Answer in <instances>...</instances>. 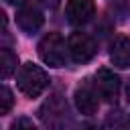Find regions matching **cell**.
I'll return each mask as SVG.
<instances>
[{"instance_id": "e0dca14e", "label": "cell", "mask_w": 130, "mask_h": 130, "mask_svg": "<svg viewBox=\"0 0 130 130\" xmlns=\"http://www.w3.org/2000/svg\"><path fill=\"white\" fill-rule=\"evenodd\" d=\"M83 130H104V128H102V126H98V124H87Z\"/></svg>"}, {"instance_id": "277c9868", "label": "cell", "mask_w": 130, "mask_h": 130, "mask_svg": "<svg viewBox=\"0 0 130 130\" xmlns=\"http://www.w3.org/2000/svg\"><path fill=\"white\" fill-rule=\"evenodd\" d=\"M67 53L75 63H87L98 53V43L87 32H73L67 39Z\"/></svg>"}, {"instance_id": "5b68a950", "label": "cell", "mask_w": 130, "mask_h": 130, "mask_svg": "<svg viewBox=\"0 0 130 130\" xmlns=\"http://www.w3.org/2000/svg\"><path fill=\"white\" fill-rule=\"evenodd\" d=\"M93 89L106 104H116L120 95V77L110 69H100L93 77Z\"/></svg>"}, {"instance_id": "7a4b0ae2", "label": "cell", "mask_w": 130, "mask_h": 130, "mask_svg": "<svg viewBox=\"0 0 130 130\" xmlns=\"http://www.w3.org/2000/svg\"><path fill=\"white\" fill-rule=\"evenodd\" d=\"M16 85L26 98H39L49 85V75L43 67L35 63H24L16 73Z\"/></svg>"}, {"instance_id": "ac0fdd59", "label": "cell", "mask_w": 130, "mask_h": 130, "mask_svg": "<svg viewBox=\"0 0 130 130\" xmlns=\"http://www.w3.org/2000/svg\"><path fill=\"white\" fill-rule=\"evenodd\" d=\"M126 95H128V102H130V81H128V89H126Z\"/></svg>"}, {"instance_id": "6da1fadb", "label": "cell", "mask_w": 130, "mask_h": 130, "mask_svg": "<svg viewBox=\"0 0 130 130\" xmlns=\"http://www.w3.org/2000/svg\"><path fill=\"white\" fill-rule=\"evenodd\" d=\"M39 118L49 130H69L73 118L69 114V106L61 95H51L39 110Z\"/></svg>"}, {"instance_id": "8fae6325", "label": "cell", "mask_w": 130, "mask_h": 130, "mask_svg": "<svg viewBox=\"0 0 130 130\" xmlns=\"http://www.w3.org/2000/svg\"><path fill=\"white\" fill-rule=\"evenodd\" d=\"M106 122H108V126H110L112 130H126V128H128V118H126V114H124L122 110H118V108L108 112Z\"/></svg>"}, {"instance_id": "9c48e42d", "label": "cell", "mask_w": 130, "mask_h": 130, "mask_svg": "<svg viewBox=\"0 0 130 130\" xmlns=\"http://www.w3.org/2000/svg\"><path fill=\"white\" fill-rule=\"evenodd\" d=\"M110 61L120 69L130 67V37L118 35L114 39V43L110 47Z\"/></svg>"}, {"instance_id": "4fadbf2b", "label": "cell", "mask_w": 130, "mask_h": 130, "mask_svg": "<svg viewBox=\"0 0 130 130\" xmlns=\"http://www.w3.org/2000/svg\"><path fill=\"white\" fill-rule=\"evenodd\" d=\"M10 130H37V126H35V122H32L30 118L20 116V118H16V120L10 124Z\"/></svg>"}, {"instance_id": "7c38bea8", "label": "cell", "mask_w": 130, "mask_h": 130, "mask_svg": "<svg viewBox=\"0 0 130 130\" xmlns=\"http://www.w3.org/2000/svg\"><path fill=\"white\" fill-rule=\"evenodd\" d=\"M12 108H14V93H12V89L6 87V85H0V116L8 114Z\"/></svg>"}, {"instance_id": "8992f818", "label": "cell", "mask_w": 130, "mask_h": 130, "mask_svg": "<svg viewBox=\"0 0 130 130\" xmlns=\"http://www.w3.org/2000/svg\"><path fill=\"white\" fill-rule=\"evenodd\" d=\"M67 22L73 26H83L95 16V4L93 0H69L65 6Z\"/></svg>"}, {"instance_id": "ba28073f", "label": "cell", "mask_w": 130, "mask_h": 130, "mask_svg": "<svg viewBox=\"0 0 130 130\" xmlns=\"http://www.w3.org/2000/svg\"><path fill=\"white\" fill-rule=\"evenodd\" d=\"M43 22H45V16L37 6H22L16 12V24L20 26V30H24L28 35L37 32L43 26Z\"/></svg>"}, {"instance_id": "52a82bcc", "label": "cell", "mask_w": 130, "mask_h": 130, "mask_svg": "<svg viewBox=\"0 0 130 130\" xmlns=\"http://www.w3.org/2000/svg\"><path fill=\"white\" fill-rule=\"evenodd\" d=\"M73 100H75V108H77L81 114L93 116V114L98 112L100 102H98V93H95V89H93V83H91L89 79H85L83 83H79V85L75 87Z\"/></svg>"}, {"instance_id": "3957f363", "label": "cell", "mask_w": 130, "mask_h": 130, "mask_svg": "<svg viewBox=\"0 0 130 130\" xmlns=\"http://www.w3.org/2000/svg\"><path fill=\"white\" fill-rule=\"evenodd\" d=\"M37 49H39V57L49 67H65L67 65V59H69L67 43L59 32H47L39 41Z\"/></svg>"}, {"instance_id": "30bf717a", "label": "cell", "mask_w": 130, "mask_h": 130, "mask_svg": "<svg viewBox=\"0 0 130 130\" xmlns=\"http://www.w3.org/2000/svg\"><path fill=\"white\" fill-rule=\"evenodd\" d=\"M18 65V57L10 49H0V79H8L14 75Z\"/></svg>"}, {"instance_id": "2e32d148", "label": "cell", "mask_w": 130, "mask_h": 130, "mask_svg": "<svg viewBox=\"0 0 130 130\" xmlns=\"http://www.w3.org/2000/svg\"><path fill=\"white\" fill-rule=\"evenodd\" d=\"M4 2H8V4H12V6H22L26 0H4Z\"/></svg>"}, {"instance_id": "5bb4252c", "label": "cell", "mask_w": 130, "mask_h": 130, "mask_svg": "<svg viewBox=\"0 0 130 130\" xmlns=\"http://www.w3.org/2000/svg\"><path fill=\"white\" fill-rule=\"evenodd\" d=\"M39 2H41L45 8H49V10H55V8L59 6V2H61V0H39Z\"/></svg>"}, {"instance_id": "9a60e30c", "label": "cell", "mask_w": 130, "mask_h": 130, "mask_svg": "<svg viewBox=\"0 0 130 130\" xmlns=\"http://www.w3.org/2000/svg\"><path fill=\"white\" fill-rule=\"evenodd\" d=\"M6 24H8V18H6L4 10H0V32H4V30H6Z\"/></svg>"}]
</instances>
